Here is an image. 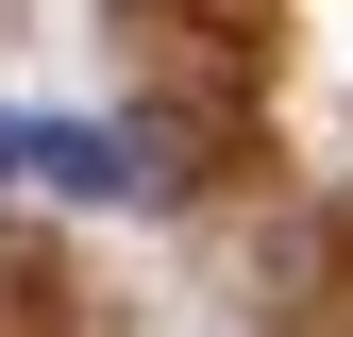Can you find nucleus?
Masks as SVG:
<instances>
[{
  "mask_svg": "<svg viewBox=\"0 0 353 337\" xmlns=\"http://www.w3.org/2000/svg\"><path fill=\"white\" fill-rule=\"evenodd\" d=\"M0 168H34V135H17V118H0Z\"/></svg>",
  "mask_w": 353,
  "mask_h": 337,
  "instance_id": "nucleus-1",
  "label": "nucleus"
}]
</instances>
